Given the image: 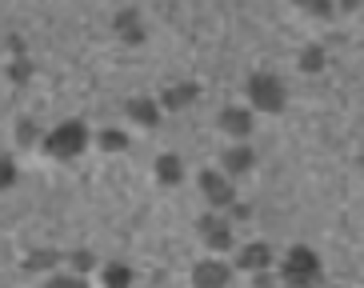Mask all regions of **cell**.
Returning <instances> with one entry per match:
<instances>
[{"label": "cell", "mask_w": 364, "mask_h": 288, "mask_svg": "<svg viewBox=\"0 0 364 288\" xmlns=\"http://www.w3.org/2000/svg\"><path fill=\"white\" fill-rule=\"evenodd\" d=\"M252 100H257L260 108H280V85L268 76V80H257L252 85Z\"/></svg>", "instance_id": "7a4b0ae2"}, {"label": "cell", "mask_w": 364, "mask_h": 288, "mask_svg": "<svg viewBox=\"0 0 364 288\" xmlns=\"http://www.w3.org/2000/svg\"><path fill=\"white\" fill-rule=\"evenodd\" d=\"M284 280H289L292 288H312L316 284V280H321V260H316V252H309V248H292L289 265H284Z\"/></svg>", "instance_id": "6da1fadb"}, {"label": "cell", "mask_w": 364, "mask_h": 288, "mask_svg": "<svg viewBox=\"0 0 364 288\" xmlns=\"http://www.w3.org/2000/svg\"><path fill=\"white\" fill-rule=\"evenodd\" d=\"M360 172H364V160H360Z\"/></svg>", "instance_id": "3957f363"}]
</instances>
